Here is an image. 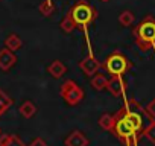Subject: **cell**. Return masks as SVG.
<instances>
[{
	"label": "cell",
	"mask_w": 155,
	"mask_h": 146,
	"mask_svg": "<svg viewBox=\"0 0 155 146\" xmlns=\"http://www.w3.org/2000/svg\"><path fill=\"white\" fill-rule=\"evenodd\" d=\"M111 132L120 141H123L125 146H137L138 144V138L141 137V134L134 128V125L125 116L122 108L114 114V126H113Z\"/></svg>",
	"instance_id": "1"
},
{
	"label": "cell",
	"mask_w": 155,
	"mask_h": 146,
	"mask_svg": "<svg viewBox=\"0 0 155 146\" xmlns=\"http://www.w3.org/2000/svg\"><path fill=\"white\" fill-rule=\"evenodd\" d=\"M132 37L140 50L147 52L155 49V17H144L132 31Z\"/></svg>",
	"instance_id": "2"
},
{
	"label": "cell",
	"mask_w": 155,
	"mask_h": 146,
	"mask_svg": "<svg viewBox=\"0 0 155 146\" xmlns=\"http://www.w3.org/2000/svg\"><path fill=\"white\" fill-rule=\"evenodd\" d=\"M68 14L73 18L76 29H81L84 32H87L88 26L93 25V22L97 18V11L87 2V0H78V2L70 8Z\"/></svg>",
	"instance_id": "3"
},
{
	"label": "cell",
	"mask_w": 155,
	"mask_h": 146,
	"mask_svg": "<svg viewBox=\"0 0 155 146\" xmlns=\"http://www.w3.org/2000/svg\"><path fill=\"white\" fill-rule=\"evenodd\" d=\"M102 67L110 73L111 76H123L125 73H128L132 67L131 61L120 52H113L111 55L107 56L105 62L102 64Z\"/></svg>",
	"instance_id": "4"
},
{
	"label": "cell",
	"mask_w": 155,
	"mask_h": 146,
	"mask_svg": "<svg viewBox=\"0 0 155 146\" xmlns=\"http://www.w3.org/2000/svg\"><path fill=\"white\" fill-rule=\"evenodd\" d=\"M59 95H61V98H62L70 107L78 105V104L84 99V91H82V88L78 85L74 81H71V79H67V81L61 85Z\"/></svg>",
	"instance_id": "5"
},
{
	"label": "cell",
	"mask_w": 155,
	"mask_h": 146,
	"mask_svg": "<svg viewBox=\"0 0 155 146\" xmlns=\"http://www.w3.org/2000/svg\"><path fill=\"white\" fill-rule=\"evenodd\" d=\"M102 67V62L99 59H96L93 56V53H90L88 56H85L81 62H79V68L85 73L87 76H93L97 73V70Z\"/></svg>",
	"instance_id": "6"
},
{
	"label": "cell",
	"mask_w": 155,
	"mask_h": 146,
	"mask_svg": "<svg viewBox=\"0 0 155 146\" xmlns=\"http://www.w3.org/2000/svg\"><path fill=\"white\" fill-rule=\"evenodd\" d=\"M107 90L114 96V98H120L125 95V90H126V84L123 81V76H111L108 79V84H107Z\"/></svg>",
	"instance_id": "7"
},
{
	"label": "cell",
	"mask_w": 155,
	"mask_h": 146,
	"mask_svg": "<svg viewBox=\"0 0 155 146\" xmlns=\"http://www.w3.org/2000/svg\"><path fill=\"white\" fill-rule=\"evenodd\" d=\"M17 62V56L14 55L12 50L9 49H0V70H3V71H8L11 70Z\"/></svg>",
	"instance_id": "8"
},
{
	"label": "cell",
	"mask_w": 155,
	"mask_h": 146,
	"mask_svg": "<svg viewBox=\"0 0 155 146\" xmlns=\"http://www.w3.org/2000/svg\"><path fill=\"white\" fill-rule=\"evenodd\" d=\"M64 143H65V146H88V138H87V135L82 132V131H73V132H70L67 137H65V140H64Z\"/></svg>",
	"instance_id": "9"
},
{
	"label": "cell",
	"mask_w": 155,
	"mask_h": 146,
	"mask_svg": "<svg viewBox=\"0 0 155 146\" xmlns=\"http://www.w3.org/2000/svg\"><path fill=\"white\" fill-rule=\"evenodd\" d=\"M47 71H49V75H50L52 78L59 79V78H62V76L65 75L67 67H65V64H64V62H61L59 59H55V61H52V62L49 64Z\"/></svg>",
	"instance_id": "10"
},
{
	"label": "cell",
	"mask_w": 155,
	"mask_h": 146,
	"mask_svg": "<svg viewBox=\"0 0 155 146\" xmlns=\"http://www.w3.org/2000/svg\"><path fill=\"white\" fill-rule=\"evenodd\" d=\"M0 146H26V144L15 134H3L0 135Z\"/></svg>",
	"instance_id": "11"
},
{
	"label": "cell",
	"mask_w": 155,
	"mask_h": 146,
	"mask_svg": "<svg viewBox=\"0 0 155 146\" xmlns=\"http://www.w3.org/2000/svg\"><path fill=\"white\" fill-rule=\"evenodd\" d=\"M21 46H23V41H21V38H20L18 35H15V34H11V35H8V37L5 38V47L9 49V50H12V52L18 50Z\"/></svg>",
	"instance_id": "12"
},
{
	"label": "cell",
	"mask_w": 155,
	"mask_h": 146,
	"mask_svg": "<svg viewBox=\"0 0 155 146\" xmlns=\"http://www.w3.org/2000/svg\"><path fill=\"white\" fill-rule=\"evenodd\" d=\"M37 113V107L31 102V101H25L21 105H20V114L25 117V119H31L34 117Z\"/></svg>",
	"instance_id": "13"
},
{
	"label": "cell",
	"mask_w": 155,
	"mask_h": 146,
	"mask_svg": "<svg viewBox=\"0 0 155 146\" xmlns=\"http://www.w3.org/2000/svg\"><path fill=\"white\" fill-rule=\"evenodd\" d=\"M107 84H108V78L104 76V75H93L91 78V87L97 91H102V90H107Z\"/></svg>",
	"instance_id": "14"
},
{
	"label": "cell",
	"mask_w": 155,
	"mask_h": 146,
	"mask_svg": "<svg viewBox=\"0 0 155 146\" xmlns=\"http://www.w3.org/2000/svg\"><path fill=\"white\" fill-rule=\"evenodd\" d=\"M12 99L3 91V90H0V116H3L12 105Z\"/></svg>",
	"instance_id": "15"
},
{
	"label": "cell",
	"mask_w": 155,
	"mask_h": 146,
	"mask_svg": "<svg viewBox=\"0 0 155 146\" xmlns=\"http://www.w3.org/2000/svg\"><path fill=\"white\" fill-rule=\"evenodd\" d=\"M99 125L104 131H111L114 126V114H102L99 119Z\"/></svg>",
	"instance_id": "16"
},
{
	"label": "cell",
	"mask_w": 155,
	"mask_h": 146,
	"mask_svg": "<svg viewBox=\"0 0 155 146\" xmlns=\"http://www.w3.org/2000/svg\"><path fill=\"white\" fill-rule=\"evenodd\" d=\"M134 22H135V15H134V12H131V11H123V12H120V15H119V23L122 25V26H132L134 25Z\"/></svg>",
	"instance_id": "17"
},
{
	"label": "cell",
	"mask_w": 155,
	"mask_h": 146,
	"mask_svg": "<svg viewBox=\"0 0 155 146\" xmlns=\"http://www.w3.org/2000/svg\"><path fill=\"white\" fill-rule=\"evenodd\" d=\"M59 28L65 32V34H71L76 29V25L73 22V18L70 17V14H65V17L62 18V22L59 23Z\"/></svg>",
	"instance_id": "18"
},
{
	"label": "cell",
	"mask_w": 155,
	"mask_h": 146,
	"mask_svg": "<svg viewBox=\"0 0 155 146\" xmlns=\"http://www.w3.org/2000/svg\"><path fill=\"white\" fill-rule=\"evenodd\" d=\"M141 135H143V137H146L152 144H155V119H150V123L143 129Z\"/></svg>",
	"instance_id": "19"
},
{
	"label": "cell",
	"mask_w": 155,
	"mask_h": 146,
	"mask_svg": "<svg viewBox=\"0 0 155 146\" xmlns=\"http://www.w3.org/2000/svg\"><path fill=\"white\" fill-rule=\"evenodd\" d=\"M38 11H40V14L43 17H50L53 14V11H55V6H53V3L50 2V0H44L43 3H40Z\"/></svg>",
	"instance_id": "20"
},
{
	"label": "cell",
	"mask_w": 155,
	"mask_h": 146,
	"mask_svg": "<svg viewBox=\"0 0 155 146\" xmlns=\"http://www.w3.org/2000/svg\"><path fill=\"white\" fill-rule=\"evenodd\" d=\"M144 111L147 114L149 119H155V99H152L146 107H144Z\"/></svg>",
	"instance_id": "21"
},
{
	"label": "cell",
	"mask_w": 155,
	"mask_h": 146,
	"mask_svg": "<svg viewBox=\"0 0 155 146\" xmlns=\"http://www.w3.org/2000/svg\"><path fill=\"white\" fill-rule=\"evenodd\" d=\"M29 146H49L43 138H40V137H37V138H34L32 141H31V144Z\"/></svg>",
	"instance_id": "22"
},
{
	"label": "cell",
	"mask_w": 155,
	"mask_h": 146,
	"mask_svg": "<svg viewBox=\"0 0 155 146\" xmlns=\"http://www.w3.org/2000/svg\"><path fill=\"white\" fill-rule=\"evenodd\" d=\"M101 2H105L107 3V2H110V0H101Z\"/></svg>",
	"instance_id": "23"
},
{
	"label": "cell",
	"mask_w": 155,
	"mask_h": 146,
	"mask_svg": "<svg viewBox=\"0 0 155 146\" xmlns=\"http://www.w3.org/2000/svg\"><path fill=\"white\" fill-rule=\"evenodd\" d=\"M0 135H2V129H0Z\"/></svg>",
	"instance_id": "24"
}]
</instances>
